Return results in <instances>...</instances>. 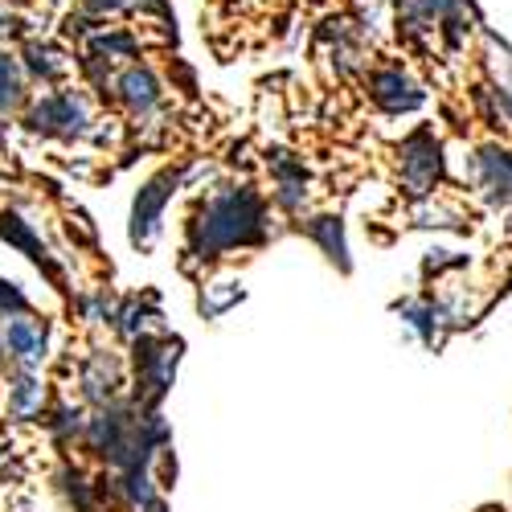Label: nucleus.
<instances>
[{
    "label": "nucleus",
    "mask_w": 512,
    "mask_h": 512,
    "mask_svg": "<svg viewBox=\"0 0 512 512\" xmlns=\"http://www.w3.org/2000/svg\"><path fill=\"white\" fill-rule=\"evenodd\" d=\"M267 242V205L254 189H226L209 197L197 222L189 226V254L193 259H218L234 246Z\"/></svg>",
    "instance_id": "obj_1"
},
{
    "label": "nucleus",
    "mask_w": 512,
    "mask_h": 512,
    "mask_svg": "<svg viewBox=\"0 0 512 512\" xmlns=\"http://www.w3.org/2000/svg\"><path fill=\"white\" fill-rule=\"evenodd\" d=\"M29 132L37 136H54V140H78L91 132V111H87V99L78 91H54L41 103L29 107L25 115Z\"/></svg>",
    "instance_id": "obj_2"
},
{
    "label": "nucleus",
    "mask_w": 512,
    "mask_h": 512,
    "mask_svg": "<svg viewBox=\"0 0 512 512\" xmlns=\"http://www.w3.org/2000/svg\"><path fill=\"white\" fill-rule=\"evenodd\" d=\"M181 345L177 340H156V336H136V373H140V386H136V402L144 410H152L168 386H173V373H177V353Z\"/></svg>",
    "instance_id": "obj_3"
},
{
    "label": "nucleus",
    "mask_w": 512,
    "mask_h": 512,
    "mask_svg": "<svg viewBox=\"0 0 512 512\" xmlns=\"http://www.w3.org/2000/svg\"><path fill=\"white\" fill-rule=\"evenodd\" d=\"M402 185L410 197H431L443 177V144L435 140L431 127H418L402 140Z\"/></svg>",
    "instance_id": "obj_4"
},
{
    "label": "nucleus",
    "mask_w": 512,
    "mask_h": 512,
    "mask_svg": "<svg viewBox=\"0 0 512 512\" xmlns=\"http://www.w3.org/2000/svg\"><path fill=\"white\" fill-rule=\"evenodd\" d=\"M181 181H185V177L177 173V168H168V173L152 177V181L136 193V201H132V246H152V242H156L164 205H168V197L181 189Z\"/></svg>",
    "instance_id": "obj_5"
},
{
    "label": "nucleus",
    "mask_w": 512,
    "mask_h": 512,
    "mask_svg": "<svg viewBox=\"0 0 512 512\" xmlns=\"http://www.w3.org/2000/svg\"><path fill=\"white\" fill-rule=\"evenodd\" d=\"M369 95L381 111H390V115H402V111H418L426 91L418 87V82L402 70V66H386V70H373L369 78Z\"/></svg>",
    "instance_id": "obj_6"
},
{
    "label": "nucleus",
    "mask_w": 512,
    "mask_h": 512,
    "mask_svg": "<svg viewBox=\"0 0 512 512\" xmlns=\"http://www.w3.org/2000/svg\"><path fill=\"white\" fill-rule=\"evenodd\" d=\"M472 177L492 205H512V152H504L496 144L480 148L472 160Z\"/></svg>",
    "instance_id": "obj_7"
},
{
    "label": "nucleus",
    "mask_w": 512,
    "mask_h": 512,
    "mask_svg": "<svg viewBox=\"0 0 512 512\" xmlns=\"http://www.w3.org/2000/svg\"><path fill=\"white\" fill-rule=\"evenodd\" d=\"M115 95L119 103L132 111V115H152L160 107V78L148 70V66H127L119 78H115Z\"/></svg>",
    "instance_id": "obj_8"
},
{
    "label": "nucleus",
    "mask_w": 512,
    "mask_h": 512,
    "mask_svg": "<svg viewBox=\"0 0 512 512\" xmlns=\"http://www.w3.org/2000/svg\"><path fill=\"white\" fill-rule=\"evenodd\" d=\"M271 173H275V201H279V209L300 213L304 201H308V168L295 156H287V152H275L271 156Z\"/></svg>",
    "instance_id": "obj_9"
},
{
    "label": "nucleus",
    "mask_w": 512,
    "mask_h": 512,
    "mask_svg": "<svg viewBox=\"0 0 512 512\" xmlns=\"http://www.w3.org/2000/svg\"><path fill=\"white\" fill-rule=\"evenodd\" d=\"M5 345H9V357L25 369H37V361L46 357V328H41L37 320L25 316H13L5 320Z\"/></svg>",
    "instance_id": "obj_10"
},
{
    "label": "nucleus",
    "mask_w": 512,
    "mask_h": 512,
    "mask_svg": "<svg viewBox=\"0 0 512 512\" xmlns=\"http://www.w3.org/2000/svg\"><path fill=\"white\" fill-rule=\"evenodd\" d=\"M119 386H123V377H119L115 357L95 349L87 357V365H82V398L95 402V406H107V402H115Z\"/></svg>",
    "instance_id": "obj_11"
},
{
    "label": "nucleus",
    "mask_w": 512,
    "mask_h": 512,
    "mask_svg": "<svg viewBox=\"0 0 512 512\" xmlns=\"http://www.w3.org/2000/svg\"><path fill=\"white\" fill-rule=\"evenodd\" d=\"M398 316L418 332V340L422 345H443V324H455L451 320V308H443V304H426V300H406V304H398Z\"/></svg>",
    "instance_id": "obj_12"
},
{
    "label": "nucleus",
    "mask_w": 512,
    "mask_h": 512,
    "mask_svg": "<svg viewBox=\"0 0 512 512\" xmlns=\"http://www.w3.org/2000/svg\"><path fill=\"white\" fill-rule=\"evenodd\" d=\"M41 402H46V386H41V377L25 365H17L13 381H9V414L13 418H33L41 414Z\"/></svg>",
    "instance_id": "obj_13"
},
{
    "label": "nucleus",
    "mask_w": 512,
    "mask_h": 512,
    "mask_svg": "<svg viewBox=\"0 0 512 512\" xmlns=\"http://www.w3.org/2000/svg\"><path fill=\"white\" fill-rule=\"evenodd\" d=\"M308 238L320 242V250L328 254V259L340 267V271H349V246H345V226H340V218H312L308 226Z\"/></svg>",
    "instance_id": "obj_14"
},
{
    "label": "nucleus",
    "mask_w": 512,
    "mask_h": 512,
    "mask_svg": "<svg viewBox=\"0 0 512 512\" xmlns=\"http://www.w3.org/2000/svg\"><path fill=\"white\" fill-rule=\"evenodd\" d=\"M0 234H5V238H9L17 250H25L37 267H50V259H46V246H41V238L33 234V226H29V222H21L17 213H0Z\"/></svg>",
    "instance_id": "obj_15"
},
{
    "label": "nucleus",
    "mask_w": 512,
    "mask_h": 512,
    "mask_svg": "<svg viewBox=\"0 0 512 512\" xmlns=\"http://www.w3.org/2000/svg\"><path fill=\"white\" fill-rule=\"evenodd\" d=\"M25 103V74L17 66V58H9L0 50V115H9Z\"/></svg>",
    "instance_id": "obj_16"
},
{
    "label": "nucleus",
    "mask_w": 512,
    "mask_h": 512,
    "mask_svg": "<svg viewBox=\"0 0 512 512\" xmlns=\"http://www.w3.org/2000/svg\"><path fill=\"white\" fill-rule=\"evenodd\" d=\"M25 70L41 82H58L66 74V58L54 50V46H41V41H33V46H25Z\"/></svg>",
    "instance_id": "obj_17"
},
{
    "label": "nucleus",
    "mask_w": 512,
    "mask_h": 512,
    "mask_svg": "<svg viewBox=\"0 0 512 512\" xmlns=\"http://www.w3.org/2000/svg\"><path fill=\"white\" fill-rule=\"evenodd\" d=\"M58 484H62V492L70 496V504L78 508V512H99L95 508V492H91V484H87V476H82L78 472V467H62V472H58Z\"/></svg>",
    "instance_id": "obj_18"
},
{
    "label": "nucleus",
    "mask_w": 512,
    "mask_h": 512,
    "mask_svg": "<svg viewBox=\"0 0 512 512\" xmlns=\"http://www.w3.org/2000/svg\"><path fill=\"white\" fill-rule=\"evenodd\" d=\"M50 431L58 443H70L74 435H87V418H82V410H74V406H58L50 418Z\"/></svg>",
    "instance_id": "obj_19"
},
{
    "label": "nucleus",
    "mask_w": 512,
    "mask_h": 512,
    "mask_svg": "<svg viewBox=\"0 0 512 512\" xmlns=\"http://www.w3.org/2000/svg\"><path fill=\"white\" fill-rule=\"evenodd\" d=\"M25 312H29L25 291L9 279H0V320H13V316H25Z\"/></svg>",
    "instance_id": "obj_20"
},
{
    "label": "nucleus",
    "mask_w": 512,
    "mask_h": 512,
    "mask_svg": "<svg viewBox=\"0 0 512 512\" xmlns=\"http://www.w3.org/2000/svg\"><path fill=\"white\" fill-rule=\"evenodd\" d=\"M492 103H496V123H508L512 127V87L492 91Z\"/></svg>",
    "instance_id": "obj_21"
},
{
    "label": "nucleus",
    "mask_w": 512,
    "mask_h": 512,
    "mask_svg": "<svg viewBox=\"0 0 512 512\" xmlns=\"http://www.w3.org/2000/svg\"><path fill=\"white\" fill-rule=\"evenodd\" d=\"M418 218H422L418 226H455V222H459V218H455V213H451V209H439V205H435V209H422V213H418Z\"/></svg>",
    "instance_id": "obj_22"
},
{
    "label": "nucleus",
    "mask_w": 512,
    "mask_h": 512,
    "mask_svg": "<svg viewBox=\"0 0 512 512\" xmlns=\"http://www.w3.org/2000/svg\"><path fill=\"white\" fill-rule=\"evenodd\" d=\"M5 357H9V345H5V332H0V365H5Z\"/></svg>",
    "instance_id": "obj_23"
},
{
    "label": "nucleus",
    "mask_w": 512,
    "mask_h": 512,
    "mask_svg": "<svg viewBox=\"0 0 512 512\" xmlns=\"http://www.w3.org/2000/svg\"><path fill=\"white\" fill-rule=\"evenodd\" d=\"M0 455H5V451H0Z\"/></svg>",
    "instance_id": "obj_24"
}]
</instances>
